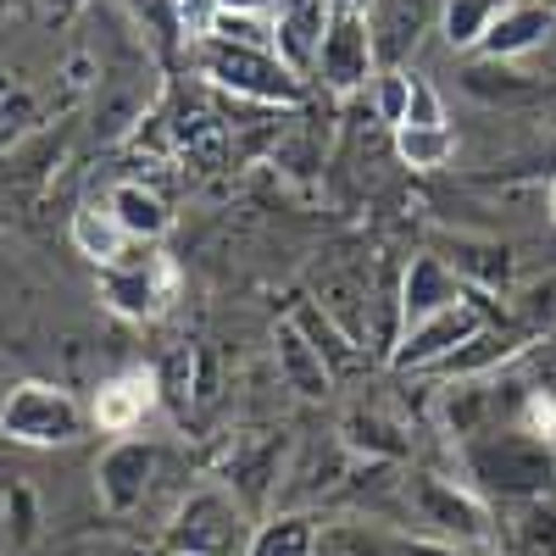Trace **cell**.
<instances>
[{
  "label": "cell",
  "mask_w": 556,
  "mask_h": 556,
  "mask_svg": "<svg viewBox=\"0 0 556 556\" xmlns=\"http://www.w3.org/2000/svg\"><path fill=\"white\" fill-rule=\"evenodd\" d=\"M201 78H212L217 89H228L240 101H256V106H295L301 101V78L273 51H251V45L206 39L201 45Z\"/></svg>",
  "instance_id": "cell-1"
},
{
  "label": "cell",
  "mask_w": 556,
  "mask_h": 556,
  "mask_svg": "<svg viewBox=\"0 0 556 556\" xmlns=\"http://www.w3.org/2000/svg\"><path fill=\"white\" fill-rule=\"evenodd\" d=\"M251 534L256 529L245 523V506L228 490H195L167 523L173 556H245Z\"/></svg>",
  "instance_id": "cell-2"
},
{
  "label": "cell",
  "mask_w": 556,
  "mask_h": 556,
  "mask_svg": "<svg viewBox=\"0 0 556 556\" xmlns=\"http://www.w3.org/2000/svg\"><path fill=\"white\" fill-rule=\"evenodd\" d=\"M0 434L17 445H73L84 434V406L56 384H17L0 401Z\"/></svg>",
  "instance_id": "cell-3"
},
{
  "label": "cell",
  "mask_w": 556,
  "mask_h": 556,
  "mask_svg": "<svg viewBox=\"0 0 556 556\" xmlns=\"http://www.w3.org/2000/svg\"><path fill=\"white\" fill-rule=\"evenodd\" d=\"M178 285L184 273L167 251H151V256H123L112 267H101V301L117 312V317H134V323H151L162 317L173 301H178Z\"/></svg>",
  "instance_id": "cell-4"
},
{
  "label": "cell",
  "mask_w": 556,
  "mask_h": 556,
  "mask_svg": "<svg viewBox=\"0 0 556 556\" xmlns=\"http://www.w3.org/2000/svg\"><path fill=\"white\" fill-rule=\"evenodd\" d=\"M401 495H406V518H412L417 529L440 534L445 545H456V540L479 545V540L490 534L484 506H479L468 490H456L451 479H434V473H412V479L401 484Z\"/></svg>",
  "instance_id": "cell-5"
},
{
  "label": "cell",
  "mask_w": 556,
  "mask_h": 556,
  "mask_svg": "<svg viewBox=\"0 0 556 556\" xmlns=\"http://www.w3.org/2000/svg\"><path fill=\"white\" fill-rule=\"evenodd\" d=\"M374 28L362 17V0H334L329 7V28H323V45H317V73L329 78V89L351 96L374 78Z\"/></svg>",
  "instance_id": "cell-6"
},
{
  "label": "cell",
  "mask_w": 556,
  "mask_h": 556,
  "mask_svg": "<svg viewBox=\"0 0 556 556\" xmlns=\"http://www.w3.org/2000/svg\"><path fill=\"white\" fill-rule=\"evenodd\" d=\"M468 468L501 495H540L551 484V451L534 434H495L468 451Z\"/></svg>",
  "instance_id": "cell-7"
},
{
  "label": "cell",
  "mask_w": 556,
  "mask_h": 556,
  "mask_svg": "<svg viewBox=\"0 0 556 556\" xmlns=\"http://www.w3.org/2000/svg\"><path fill=\"white\" fill-rule=\"evenodd\" d=\"M151 484H156V445L151 440L128 434V440L106 445V456L96 462V495L112 518H128L134 506H146Z\"/></svg>",
  "instance_id": "cell-8"
},
{
  "label": "cell",
  "mask_w": 556,
  "mask_h": 556,
  "mask_svg": "<svg viewBox=\"0 0 556 556\" xmlns=\"http://www.w3.org/2000/svg\"><path fill=\"white\" fill-rule=\"evenodd\" d=\"M312 295H317L323 323H334L356 351H367V340H374V285L351 267H317Z\"/></svg>",
  "instance_id": "cell-9"
},
{
  "label": "cell",
  "mask_w": 556,
  "mask_h": 556,
  "mask_svg": "<svg viewBox=\"0 0 556 556\" xmlns=\"http://www.w3.org/2000/svg\"><path fill=\"white\" fill-rule=\"evenodd\" d=\"M329 7L334 0H273V56L285 62L295 78L317 73V45L329 28Z\"/></svg>",
  "instance_id": "cell-10"
},
{
  "label": "cell",
  "mask_w": 556,
  "mask_h": 556,
  "mask_svg": "<svg viewBox=\"0 0 556 556\" xmlns=\"http://www.w3.org/2000/svg\"><path fill=\"white\" fill-rule=\"evenodd\" d=\"M156 406H162L156 367H128V374H117V379H106V384L96 390V406H89V417H96L101 434L128 440Z\"/></svg>",
  "instance_id": "cell-11"
},
{
  "label": "cell",
  "mask_w": 556,
  "mask_h": 556,
  "mask_svg": "<svg viewBox=\"0 0 556 556\" xmlns=\"http://www.w3.org/2000/svg\"><path fill=\"white\" fill-rule=\"evenodd\" d=\"M273 356H278V379H285V390H295L301 401H329V395H334L329 362L317 356L312 334L301 329L295 317H285V323L273 329Z\"/></svg>",
  "instance_id": "cell-12"
},
{
  "label": "cell",
  "mask_w": 556,
  "mask_h": 556,
  "mask_svg": "<svg viewBox=\"0 0 556 556\" xmlns=\"http://www.w3.org/2000/svg\"><path fill=\"white\" fill-rule=\"evenodd\" d=\"M479 334V312H473V301H456L451 312H440V317H429V323H417V329H406V345L395 351V367H440L456 345H468Z\"/></svg>",
  "instance_id": "cell-13"
},
{
  "label": "cell",
  "mask_w": 556,
  "mask_h": 556,
  "mask_svg": "<svg viewBox=\"0 0 556 556\" xmlns=\"http://www.w3.org/2000/svg\"><path fill=\"white\" fill-rule=\"evenodd\" d=\"M167 146L190 162L195 173H217L228 167V156H235V134H228V123L206 106H184L173 123H167Z\"/></svg>",
  "instance_id": "cell-14"
},
{
  "label": "cell",
  "mask_w": 556,
  "mask_h": 556,
  "mask_svg": "<svg viewBox=\"0 0 556 556\" xmlns=\"http://www.w3.org/2000/svg\"><path fill=\"white\" fill-rule=\"evenodd\" d=\"M456 301H468L462 278H456L440 256H412L406 285H401V317H406V329H417V323H429V317L451 312Z\"/></svg>",
  "instance_id": "cell-15"
},
{
  "label": "cell",
  "mask_w": 556,
  "mask_h": 556,
  "mask_svg": "<svg viewBox=\"0 0 556 556\" xmlns=\"http://www.w3.org/2000/svg\"><path fill=\"white\" fill-rule=\"evenodd\" d=\"M278 479V440L273 434H240L228 445V462H223V484L240 506H262L267 490Z\"/></svg>",
  "instance_id": "cell-16"
},
{
  "label": "cell",
  "mask_w": 556,
  "mask_h": 556,
  "mask_svg": "<svg viewBox=\"0 0 556 556\" xmlns=\"http://www.w3.org/2000/svg\"><path fill=\"white\" fill-rule=\"evenodd\" d=\"M106 212H112V223L123 228V240H162L167 228H173V212H167L162 190H151V184H139V178L112 184Z\"/></svg>",
  "instance_id": "cell-17"
},
{
  "label": "cell",
  "mask_w": 556,
  "mask_h": 556,
  "mask_svg": "<svg viewBox=\"0 0 556 556\" xmlns=\"http://www.w3.org/2000/svg\"><path fill=\"white\" fill-rule=\"evenodd\" d=\"M551 12L545 7H529V0H513L501 17H495V28L484 34V56L490 62H506V56H523V51H534V45H545L551 39Z\"/></svg>",
  "instance_id": "cell-18"
},
{
  "label": "cell",
  "mask_w": 556,
  "mask_h": 556,
  "mask_svg": "<svg viewBox=\"0 0 556 556\" xmlns=\"http://www.w3.org/2000/svg\"><path fill=\"white\" fill-rule=\"evenodd\" d=\"M73 245L96 262V267H112V262H123L128 251V240H123V228L112 223V212L106 206H78L73 212Z\"/></svg>",
  "instance_id": "cell-19"
},
{
  "label": "cell",
  "mask_w": 556,
  "mask_h": 556,
  "mask_svg": "<svg viewBox=\"0 0 556 556\" xmlns=\"http://www.w3.org/2000/svg\"><path fill=\"white\" fill-rule=\"evenodd\" d=\"M312 545H317V518L278 513V518H267L251 534V551L245 556H312Z\"/></svg>",
  "instance_id": "cell-20"
},
{
  "label": "cell",
  "mask_w": 556,
  "mask_h": 556,
  "mask_svg": "<svg viewBox=\"0 0 556 556\" xmlns=\"http://www.w3.org/2000/svg\"><path fill=\"white\" fill-rule=\"evenodd\" d=\"M395 156L417 173H440L451 156H456V134L440 123V128H417V123H401L395 128Z\"/></svg>",
  "instance_id": "cell-21"
},
{
  "label": "cell",
  "mask_w": 556,
  "mask_h": 556,
  "mask_svg": "<svg viewBox=\"0 0 556 556\" xmlns=\"http://www.w3.org/2000/svg\"><path fill=\"white\" fill-rule=\"evenodd\" d=\"M506 7H513V0H451V7H445V39H451V51L484 45V34L495 28V17Z\"/></svg>",
  "instance_id": "cell-22"
},
{
  "label": "cell",
  "mask_w": 556,
  "mask_h": 556,
  "mask_svg": "<svg viewBox=\"0 0 556 556\" xmlns=\"http://www.w3.org/2000/svg\"><path fill=\"white\" fill-rule=\"evenodd\" d=\"M417 28H424V0H384V12H379V45L374 51H384L390 62L406 56V45L417 39Z\"/></svg>",
  "instance_id": "cell-23"
},
{
  "label": "cell",
  "mask_w": 556,
  "mask_h": 556,
  "mask_svg": "<svg viewBox=\"0 0 556 556\" xmlns=\"http://www.w3.org/2000/svg\"><path fill=\"white\" fill-rule=\"evenodd\" d=\"M312 556H390V540L374 534L367 523H329V529H317Z\"/></svg>",
  "instance_id": "cell-24"
},
{
  "label": "cell",
  "mask_w": 556,
  "mask_h": 556,
  "mask_svg": "<svg viewBox=\"0 0 556 556\" xmlns=\"http://www.w3.org/2000/svg\"><path fill=\"white\" fill-rule=\"evenodd\" d=\"M28 123H34V96L17 84V73L0 67V151H7V139H17Z\"/></svg>",
  "instance_id": "cell-25"
},
{
  "label": "cell",
  "mask_w": 556,
  "mask_h": 556,
  "mask_svg": "<svg viewBox=\"0 0 556 556\" xmlns=\"http://www.w3.org/2000/svg\"><path fill=\"white\" fill-rule=\"evenodd\" d=\"M495 356H501V362L513 356V340H501V334H484V329H479L468 345H456L440 367H445V374H479V367H490Z\"/></svg>",
  "instance_id": "cell-26"
},
{
  "label": "cell",
  "mask_w": 556,
  "mask_h": 556,
  "mask_svg": "<svg viewBox=\"0 0 556 556\" xmlns=\"http://www.w3.org/2000/svg\"><path fill=\"white\" fill-rule=\"evenodd\" d=\"M401 429H390L384 417H367V412H351V424H345V445L356 451H379V456H401Z\"/></svg>",
  "instance_id": "cell-27"
},
{
  "label": "cell",
  "mask_w": 556,
  "mask_h": 556,
  "mask_svg": "<svg viewBox=\"0 0 556 556\" xmlns=\"http://www.w3.org/2000/svg\"><path fill=\"white\" fill-rule=\"evenodd\" d=\"M401 123H417V128H440L445 123V106H440L434 84L424 73H406V117Z\"/></svg>",
  "instance_id": "cell-28"
},
{
  "label": "cell",
  "mask_w": 556,
  "mask_h": 556,
  "mask_svg": "<svg viewBox=\"0 0 556 556\" xmlns=\"http://www.w3.org/2000/svg\"><path fill=\"white\" fill-rule=\"evenodd\" d=\"M217 0H173V23H178V34L190 39V45H206L212 39V23H217Z\"/></svg>",
  "instance_id": "cell-29"
},
{
  "label": "cell",
  "mask_w": 556,
  "mask_h": 556,
  "mask_svg": "<svg viewBox=\"0 0 556 556\" xmlns=\"http://www.w3.org/2000/svg\"><path fill=\"white\" fill-rule=\"evenodd\" d=\"M7 501V540L12 545H28L34 540V490L28 484H12V495H0Z\"/></svg>",
  "instance_id": "cell-30"
},
{
  "label": "cell",
  "mask_w": 556,
  "mask_h": 556,
  "mask_svg": "<svg viewBox=\"0 0 556 556\" xmlns=\"http://www.w3.org/2000/svg\"><path fill=\"white\" fill-rule=\"evenodd\" d=\"M484 412H490V395H484V390H456L451 406H445V417H451V429H456V434H479Z\"/></svg>",
  "instance_id": "cell-31"
},
{
  "label": "cell",
  "mask_w": 556,
  "mask_h": 556,
  "mask_svg": "<svg viewBox=\"0 0 556 556\" xmlns=\"http://www.w3.org/2000/svg\"><path fill=\"white\" fill-rule=\"evenodd\" d=\"M128 12H134V23L146 28L156 45H167V39L178 34V23H173V0H128Z\"/></svg>",
  "instance_id": "cell-32"
},
{
  "label": "cell",
  "mask_w": 556,
  "mask_h": 556,
  "mask_svg": "<svg viewBox=\"0 0 556 556\" xmlns=\"http://www.w3.org/2000/svg\"><path fill=\"white\" fill-rule=\"evenodd\" d=\"M379 112H384V123L401 128V117H406V73L401 67H390L384 84H379Z\"/></svg>",
  "instance_id": "cell-33"
},
{
  "label": "cell",
  "mask_w": 556,
  "mask_h": 556,
  "mask_svg": "<svg viewBox=\"0 0 556 556\" xmlns=\"http://www.w3.org/2000/svg\"><path fill=\"white\" fill-rule=\"evenodd\" d=\"M34 7H39V17H45V23H67V17L84 7V0H34Z\"/></svg>",
  "instance_id": "cell-34"
},
{
  "label": "cell",
  "mask_w": 556,
  "mask_h": 556,
  "mask_svg": "<svg viewBox=\"0 0 556 556\" xmlns=\"http://www.w3.org/2000/svg\"><path fill=\"white\" fill-rule=\"evenodd\" d=\"M223 12H245V17H262V12H273V0H217Z\"/></svg>",
  "instance_id": "cell-35"
},
{
  "label": "cell",
  "mask_w": 556,
  "mask_h": 556,
  "mask_svg": "<svg viewBox=\"0 0 556 556\" xmlns=\"http://www.w3.org/2000/svg\"><path fill=\"white\" fill-rule=\"evenodd\" d=\"M545 206H551V217H556V178H551V190H545Z\"/></svg>",
  "instance_id": "cell-36"
},
{
  "label": "cell",
  "mask_w": 556,
  "mask_h": 556,
  "mask_svg": "<svg viewBox=\"0 0 556 556\" xmlns=\"http://www.w3.org/2000/svg\"><path fill=\"white\" fill-rule=\"evenodd\" d=\"M0 545H7V501H0Z\"/></svg>",
  "instance_id": "cell-37"
},
{
  "label": "cell",
  "mask_w": 556,
  "mask_h": 556,
  "mask_svg": "<svg viewBox=\"0 0 556 556\" xmlns=\"http://www.w3.org/2000/svg\"><path fill=\"white\" fill-rule=\"evenodd\" d=\"M529 7H540V0H529Z\"/></svg>",
  "instance_id": "cell-38"
}]
</instances>
